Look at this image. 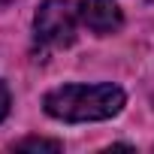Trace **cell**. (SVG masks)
<instances>
[{
	"instance_id": "6da1fadb",
	"label": "cell",
	"mask_w": 154,
	"mask_h": 154,
	"mask_svg": "<svg viewBox=\"0 0 154 154\" xmlns=\"http://www.w3.org/2000/svg\"><path fill=\"white\" fill-rule=\"evenodd\" d=\"M42 109L57 121H106L124 109V91L118 85H63L45 94Z\"/></svg>"
},
{
	"instance_id": "7a4b0ae2",
	"label": "cell",
	"mask_w": 154,
	"mask_h": 154,
	"mask_svg": "<svg viewBox=\"0 0 154 154\" xmlns=\"http://www.w3.org/2000/svg\"><path fill=\"white\" fill-rule=\"evenodd\" d=\"M36 36L45 45H69L75 39V9H72V0H45L39 6L36 18H33Z\"/></svg>"
},
{
	"instance_id": "3957f363",
	"label": "cell",
	"mask_w": 154,
	"mask_h": 154,
	"mask_svg": "<svg viewBox=\"0 0 154 154\" xmlns=\"http://www.w3.org/2000/svg\"><path fill=\"white\" fill-rule=\"evenodd\" d=\"M79 18L85 21L88 30L106 36L115 33L121 27V9H118V0H82L79 3Z\"/></svg>"
},
{
	"instance_id": "277c9868",
	"label": "cell",
	"mask_w": 154,
	"mask_h": 154,
	"mask_svg": "<svg viewBox=\"0 0 154 154\" xmlns=\"http://www.w3.org/2000/svg\"><path fill=\"white\" fill-rule=\"evenodd\" d=\"M15 148H18V151H60V142H54V139H36V136H30V139H21Z\"/></svg>"
},
{
	"instance_id": "5b68a950",
	"label": "cell",
	"mask_w": 154,
	"mask_h": 154,
	"mask_svg": "<svg viewBox=\"0 0 154 154\" xmlns=\"http://www.w3.org/2000/svg\"><path fill=\"white\" fill-rule=\"evenodd\" d=\"M6 112H9V88L0 82V121L6 118Z\"/></svg>"
}]
</instances>
